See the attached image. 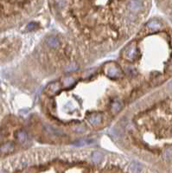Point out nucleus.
<instances>
[{"mask_svg":"<svg viewBox=\"0 0 172 173\" xmlns=\"http://www.w3.org/2000/svg\"><path fill=\"white\" fill-rule=\"evenodd\" d=\"M14 149V146L12 143H6V144H4L3 146L1 147V151L3 152V153H9V152H11V151H12Z\"/></svg>","mask_w":172,"mask_h":173,"instance_id":"nucleus-6","label":"nucleus"},{"mask_svg":"<svg viewBox=\"0 0 172 173\" xmlns=\"http://www.w3.org/2000/svg\"><path fill=\"white\" fill-rule=\"evenodd\" d=\"M136 53V50H135V48H133V46H130L128 49H126L124 52V55L125 58L129 59V60H132L133 57H134V55Z\"/></svg>","mask_w":172,"mask_h":173,"instance_id":"nucleus-3","label":"nucleus"},{"mask_svg":"<svg viewBox=\"0 0 172 173\" xmlns=\"http://www.w3.org/2000/svg\"><path fill=\"white\" fill-rule=\"evenodd\" d=\"M102 159H103V154L100 152H93L92 155V159L95 164H99L100 162H101Z\"/></svg>","mask_w":172,"mask_h":173,"instance_id":"nucleus-8","label":"nucleus"},{"mask_svg":"<svg viewBox=\"0 0 172 173\" xmlns=\"http://www.w3.org/2000/svg\"><path fill=\"white\" fill-rule=\"evenodd\" d=\"M128 6H129V9L132 11H138L142 9L143 7V3L141 0H130L129 1V4H128Z\"/></svg>","mask_w":172,"mask_h":173,"instance_id":"nucleus-1","label":"nucleus"},{"mask_svg":"<svg viewBox=\"0 0 172 173\" xmlns=\"http://www.w3.org/2000/svg\"><path fill=\"white\" fill-rule=\"evenodd\" d=\"M54 2L59 8H63L66 5V0H54Z\"/></svg>","mask_w":172,"mask_h":173,"instance_id":"nucleus-12","label":"nucleus"},{"mask_svg":"<svg viewBox=\"0 0 172 173\" xmlns=\"http://www.w3.org/2000/svg\"><path fill=\"white\" fill-rule=\"evenodd\" d=\"M120 108H121V103L119 102V101H115L112 105V110H113V112L117 113V112H119V110H120Z\"/></svg>","mask_w":172,"mask_h":173,"instance_id":"nucleus-10","label":"nucleus"},{"mask_svg":"<svg viewBox=\"0 0 172 173\" xmlns=\"http://www.w3.org/2000/svg\"><path fill=\"white\" fill-rule=\"evenodd\" d=\"M161 26V24H159L158 22L157 21H152L150 23L148 24V27L150 28V29H159Z\"/></svg>","mask_w":172,"mask_h":173,"instance_id":"nucleus-9","label":"nucleus"},{"mask_svg":"<svg viewBox=\"0 0 172 173\" xmlns=\"http://www.w3.org/2000/svg\"><path fill=\"white\" fill-rule=\"evenodd\" d=\"M138 163H133L132 164V165H131V171L133 172H140L141 170L140 169H138Z\"/></svg>","mask_w":172,"mask_h":173,"instance_id":"nucleus-11","label":"nucleus"},{"mask_svg":"<svg viewBox=\"0 0 172 173\" xmlns=\"http://www.w3.org/2000/svg\"><path fill=\"white\" fill-rule=\"evenodd\" d=\"M0 139H1V133H0Z\"/></svg>","mask_w":172,"mask_h":173,"instance_id":"nucleus-14","label":"nucleus"},{"mask_svg":"<svg viewBox=\"0 0 172 173\" xmlns=\"http://www.w3.org/2000/svg\"><path fill=\"white\" fill-rule=\"evenodd\" d=\"M88 121H89L92 125H93V126L98 125V124H100V121H101V115L99 114V113L93 114V115H91V116L88 117Z\"/></svg>","mask_w":172,"mask_h":173,"instance_id":"nucleus-2","label":"nucleus"},{"mask_svg":"<svg viewBox=\"0 0 172 173\" xmlns=\"http://www.w3.org/2000/svg\"><path fill=\"white\" fill-rule=\"evenodd\" d=\"M47 43L50 46V47H53V48H55L59 45V41L56 37H50L47 39Z\"/></svg>","mask_w":172,"mask_h":173,"instance_id":"nucleus-7","label":"nucleus"},{"mask_svg":"<svg viewBox=\"0 0 172 173\" xmlns=\"http://www.w3.org/2000/svg\"><path fill=\"white\" fill-rule=\"evenodd\" d=\"M16 139L20 143H24L27 141L28 136H27L26 132L24 131H19L16 133Z\"/></svg>","mask_w":172,"mask_h":173,"instance_id":"nucleus-5","label":"nucleus"},{"mask_svg":"<svg viewBox=\"0 0 172 173\" xmlns=\"http://www.w3.org/2000/svg\"><path fill=\"white\" fill-rule=\"evenodd\" d=\"M165 158L166 159H171L172 158V150L171 149H168L166 151H165Z\"/></svg>","mask_w":172,"mask_h":173,"instance_id":"nucleus-13","label":"nucleus"},{"mask_svg":"<svg viewBox=\"0 0 172 173\" xmlns=\"http://www.w3.org/2000/svg\"><path fill=\"white\" fill-rule=\"evenodd\" d=\"M107 74L110 77H119L120 75V71L114 66H111L108 68Z\"/></svg>","mask_w":172,"mask_h":173,"instance_id":"nucleus-4","label":"nucleus"}]
</instances>
